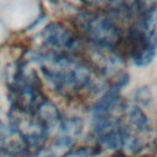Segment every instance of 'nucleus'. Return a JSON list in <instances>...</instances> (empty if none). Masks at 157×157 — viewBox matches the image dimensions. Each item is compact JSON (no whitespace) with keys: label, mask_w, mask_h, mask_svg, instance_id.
Instances as JSON below:
<instances>
[{"label":"nucleus","mask_w":157,"mask_h":157,"mask_svg":"<svg viewBox=\"0 0 157 157\" xmlns=\"http://www.w3.org/2000/svg\"><path fill=\"white\" fill-rule=\"evenodd\" d=\"M82 130L83 123L80 118H70L59 123L56 137L47 150H43V157H65L71 152Z\"/></svg>","instance_id":"nucleus-6"},{"label":"nucleus","mask_w":157,"mask_h":157,"mask_svg":"<svg viewBox=\"0 0 157 157\" xmlns=\"http://www.w3.org/2000/svg\"><path fill=\"white\" fill-rule=\"evenodd\" d=\"M155 157H157V147H156V151H155Z\"/></svg>","instance_id":"nucleus-9"},{"label":"nucleus","mask_w":157,"mask_h":157,"mask_svg":"<svg viewBox=\"0 0 157 157\" xmlns=\"http://www.w3.org/2000/svg\"><path fill=\"white\" fill-rule=\"evenodd\" d=\"M43 44L50 49V53L60 55H71L81 50L82 43L80 38L66 26L52 22L44 27L40 33Z\"/></svg>","instance_id":"nucleus-5"},{"label":"nucleus","mask_w":157,"mask_h":157,"mask_svg":"<svg viewBox=\"0 0 157 157\" xmlns=\"http://www.w3.org/2000/svg\"><path fill=\"white\" fill-rule=\"evenodd\" d=\"M88 4L99 9V11L115 12V13H128L130 5L126 0H86Z\"/></svg>","instance_id":"nucleus-7"},{"label":"nucleus","mask_w":157,"mask_h":157,"mask_svg":"<svg viewBox=\"0 0 157 157\" xmlns=\"http://www.w3.org/2000/svg\"><path fill=\"white\" fill-rule=\"evenodd\" d=\"M117 49L134 65L146 66L152 63L157 54V33L130 28Z\"/></svg>","instance_id":"nucleus-4"},{"label":"nucleus","mask_w":157,"mask_h":157,"mask_svg":"<svg viewBox=\"0 0 157 157\" xmlns=\"http://www.w3.org/2000/svg\"><path fill=\"white\" fill-rule=\"evenodd\" d=\"M10 124L28 153L42 151L52 130V128L36 113H25L16 109H12L10 113Z\"/></svg>","instance_id":"nucleus-3"},{"label":"nucleus","mask_w":157,"mask_h":157,"mask_svg":"<svg viewBox=\"0 0 157 157\" xmlns=\"http://www.w3.org/2000/svg\"><path fill=\"white\" fill-rule=\"evenodd\" d=\"M110 157H128L126 155H123V153H117V155H113Z\"/></svg>","instance_id":"nucleus-8"},{"label":"nucleus","mask_w":157,"mask_h":157,"mask_svg":"<svg viewBox=\"0 0 157 157\" xmlns=\"http://www.w3.org/2000/svg\"><path fill=\"white\" fill-rule=\"evenodd\" d=\"M123 13L105 11H82L76 16L80 32L101 49H117L125 34L118 16Z\"/></svg>","instance_id":"nucleus-2"},{"label":"nucleus","mask_w":157,"mask_h":157,"mask_svg":"<svg viewBox=\"0 0 157 157\" xmlns=\"http://www.w3.org/2000/svg\"><path fill=\"white\" fill-rule=\"evenodd\" d=\"M31 61L38 65L49 86L63 96H77L92 91L97 86L93 70L69 55L48 52L34 54Z\"/></svg>","instance_id":"nucleus-1"}]
</instances>
